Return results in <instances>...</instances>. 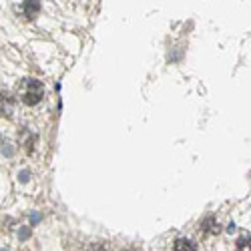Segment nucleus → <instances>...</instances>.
Here are the masks:
<instances>
[{"mask_svg": "<svg viewBox=\"0 0 251 251\" xmlns=\"http://www.w3.org/2000/svg\"><path fill=\"white\" fill-rule=\"evenodd\" d=\"M175 251H197V245L191 239L181 237V239L175 241Z\"/></svg>", "mask_w": 251, "mask_h": 251, "instance_id": "nucleus-5", "label": "nucleus"}, {"mask_svg": "<svg viewBox=\"0 0 251 251\" xmlns=\"http://www.w3.org/2000/svg\"><path fill=\"white\" fill-rule=\"evenodd\" d=\"M125 251H131V249H125Z\"/></svg>", "mask_w": 251, "mask_h": 251, "instance_id": "nucleus-11", "label": "nucleus"}, {"mask_svg": "<svg viewBox=\"0 0 251 251\" xmlns=\"http://www.w3.org/2000/svg\"><path fill=\"white\" fill-rule=\"evenodd\" d=\"M28 177H30V173H28V171H23V173H20V181H23V183H25V181H28Z\"/></svg>", "mask_w": 251, "mask_h": 251, "instance_id": "nucleus-7", "label": "nucleus"}, {"mask_svg": "<svg viewBox=\"0 0 251 251\" xmlns=\"http://www.w3.org/2000/svg\"><path fill=\"white\" fill-rule=\"evenodd\" d=\"M201 233L203 235H215V233H219V225H217L215 217H205L201 221Z\"/></svg>", "mask_w": 251, "mask_h": 251, "instance_id": "nucleus-3", "label": "nucleus"}, {"mask_svg": "<svg viewBox=\"0 0 251 251\" xmlns=\"http://www.w3.org/2000/svg\"><path fill=\"white\" fill-rule=\"evenodd\" d=\"M237 251H251V237L243 235L237 239Z\"/></svg>", "mask_w": 251, "mask_h": 251, "instance_id": "nucleus-6", "label": "nucleus"}, {"mask_svg": "<svg viewBox=\"0 0 251 251\" xmlns=\"http://www.w3.org/2000/svg\"><path fill=\"white\" fill-rule=\"evenodd\" d=\"M0 251H8V249H0Z\"/></svg>", "mask_w": 251, "mask_h": 251, "instance_id": "nucleus-10", "label": "nucleus"}, {"mask_svg": "<svg viewBox=\"0 0 251 251\" xmlns=\"http://www.w3.org/2000/svg\"><path fill=\"white\" fill-rule=\"evenodd\" d=\"M14 113V99L6 93H0V115L10 117Z\"/></svg>", "mask_w": 251, "mask_h": 251, "instance_id": "nucleus-2", "label": "nucleus"}, {"mask_svg": "<svg viewBox=\"0 0 251 251\" xmlns=\"http://www.w3.org/2000/svg\"><path fill=\"white\" fill-rule=\"evenodd\" d=\"M91 251H107V249H104V247H102V245H95V247H93V249H91Z\"/></svg>", "mask_w": 251, "mask_h": 251, "instance_id": "nucleus-9", "label": "nucleus"}, {"mask_svg": "<svg viewBox=\"0 0 251 251\" xmlns=\"http://www.w3.org/2000/svg\"><path fill=\"white\" fill-rule=\"evenodd\" d=\"M18 97L25 104L32 107V104H38L45 97V89H43V82L36 80V78H25L18 87Z\"/></svg>", "mask_w": 251, "mask_h": 251, "instance_id": "nucleus-1", "label": "nucleus"}, {"mask_svg": "<svg viewBox=\"0 0 251 251\" xmlns=\"http://www.w3.org/2000/svg\"><path fill=\"white\" fill-rule=\"evenodd\" d=\"M28 233H30V231H28V229H26V227H25V229H20V239H25V237H28Z\"/></svg>", "mask_w": 251, "mask_h": 251, "instance_id": "nucleus-8", "label": "nucleus"}, {"mask_svg": "<svg viewBox=\"0 0 251 251\" xmlns=\"http://www.w3.org/2000/svg\"><path fill=\"white\" fill-rule=\"evenodd\" d=\"M23 8H25V16L28 20H32V18H36V14L40 10V2H38V0H25Z\"/></svg>", "mask_w": 251, "mask_h": 251, "instance_id": "nucleus-4", "label": "nucleus"}]
</instances>
